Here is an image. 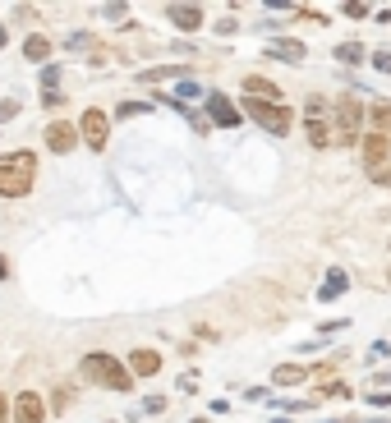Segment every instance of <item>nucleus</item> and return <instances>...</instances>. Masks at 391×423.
Listing matches in <instances>:
<instances>
[{
    "mask_svg": "<svg viewBox=\"0 0 391 423\" xmlns=\"http://www.w3.org/2000/svg\"><path fill=\"white\" fill-rule=\"evenodd\" d=\"M33 175H37V156L33 152H5L0 156V198H23L33 189Z\"/></svg>",
    "mask_w": 391,
    "mask_h": 423,
    "instance_id": "1",
    "label": "nucleus"
},
{
    "mask_svg": "<svg viewBox=\"0 0 391 423\" xmlns=\"http://www.w3.org/2000/svg\"><path fill=\"white\" fill-rule=\"evenodd\" d=\"M83 373H88L92 382H101V387H111V391H134V373L115 355H88L83 359Z\"/></svg>",
    "mask_w": 391,
    "mask_h": 423,
    "instance_id": "2",
    "label": "nucleus"
},
{
    "mask_svg": "<svg viewBox=\"0 0 391 423\" xmlns=\"http://www.w3.org/2000/svg\"><path fill=\"white\" fill-rule=\"evenodd\" d=\"M364 170L373 184H391V138L387 134H364Z\"/></svg>",
    "mask_w": 391,
    "mask_h": 423,
    "instance_id": "3",
    "label": "nucleus"
},
{
    "mask_svg": "<svg viewBox=\"0 0 391 423\" xmlns=\"http://www.w3.org/2000/svg\"><path fill=\"white\" fill-rule=\"evenodd\" d=\"M244 111L253 115L258 124H263V129H267V134H290V124H295V115H290V106H286V101H249L244 97Z\"/></svg>",
    "mask_w": 391,
    "mask_h": 423,
    "instance_id": "4",
    "label": "nucleus"
},
{
    "mask_svg": "<svg viewBox=\"0 0 391 423\" xmlns=\"http://www.w3.org/2000/svg\"><path fill=\"white\" fill-rule=\"evenodd\" d=\"M359 124H364V106L355 97H336V124H332V143H355Z\"/></svg>",
    "mask_w": 391,
    "mask_h": 423,
    "instance_id": "5",
    "label": "nucleus"
},
{
    "mask_svg": "<svg viewBox=\"0 0 391 423\" xmlns=\"http://www.w3.org/2000/svg\"><path fill=\"white\" fill-rule=\"evenodd\" d=\"M78 138L92 147V152H101L106 147V138H111V120H106V111H83V120H78Z\"/></svg>",
    "mask_w": 391,
    "mask_h": 423,
    "instance_id": "6",
    "label": "nucleus"
},
{
    "mask_svg": "<svg viewBox=\"0 0 391 423\" xmlns=\"http://www.w3.org/2000/svg\"><path fill=\"white\" fill-rule=\"evenodd\" d=\"M304 129H309V143L313 147H332V124L323 120V101H318V97L304 106Z\"/></svg>",
    "mask_w": 391,
    "mask_h": 423,
    "instance_id": "7",
    "label": "nucleus"
},
{
    "mask_svg": "<svg viewBox=\"0 0 391 423\" xmlns=\"http://www.w3.org/2000/svg\"><path fill=\"white\" fill-rule=\"evenodd\" d=\"M207 115H212V124H221V129H235V124H239V111H235V101L226 97V92H207Z\"/></svg>",
    "mask_w": 391,
    "mask_h": 423,
    "instance_id": "8",
    "label": "nucleus"
},
{
    "mask_svg": "<svg viewBox=\"0 0 391 423\" xmlns=\"http://www.w3.org/2000/svg\"><path fill=\"white\" fill-rule=\"evenodd\" d=\"M74 143H78V129L74 124H65V120H56V124H46V147L51 152H74Z\"/></svg>",
    "mask_w": 391,
    "mask_h": 423,
    "instance_id": "9",
    "label": "nucleus"
},
{
    "mask_svg": "<svg viewBox=\"0 0 391 423\" xmlns=\"http://www.w3.org/2000/svg\"><path fill=\"white\" fill-rule=\"evenodd\" d=\"M166 19L175 23L179 33H198L202 28V10L198 5H166Z\"/></svg>",
    "mask_w": 391,
    "mask_h": 423,
    "instance_id": "10",
    "label": "nucleus"
},
{
    "mask_svg": "<svg viewBox=\"0 0 391 423\" xmlns=\"http://www.w3.org/2000/svg\"><path fill=\"white\" fill-rule=\"evenodd\" d=\"M267 56H272V60H286V65H304L309 46L295 42V37H281V42H272V46H267Z\"/></svg>",
    "mask_w": 391,
    "mask_h": 423,
    "instance_id": "11",
    "label": "nucleus"
},
{
    "mask_svg": "<svg viewBox=\"0 0 391 423\" xmlns=\"http://www.w3.org/2000/svg\"><path fill=\"white\" fill-rule=\"evenodd\" d=\"M42 396L37 391H19V401H14V419L19 423H42Z\"/></svg>",
    "mask_w": 391,
    "mask_h": 423,
    "instance_id": "12",
    "label": "nucleus"
},
{
    "mask_svg": "<svg viewBox=\"0 0 391 423\" xmlns=\"http://www.w3.org/2000/svg\"><path fill=\"white\" fill-rule=\"evenodd\" d=\"M244 97L249 101H281V88L272 83V78H263V74H249L244 78Z\"/></svg>",
    "mask_w": 391,
    "mask_h": 423,
    "instance_id": "13",
    "label": "nucleus"
},
{
    "mask_svg": "<svg viewBox=\"0 0 391 423\" xmlns=\"http://www.w3.org/2000/svg\"><path fill=\"white\" fill-rule=\"evenodd\" d=\"M129 373H134V378H156V373H161V355H156V350H134V355H129Z\"/></svg>",
    "mask_w": 391,
    "mask_h": 423,
    "instance_id": "14",
    "label": "nucleus"
},
{
    "mask_svg": "<svg viewBox=\"0 0 391 423\" xmlns=\"http://www.w3.org/2000/svg\"><path fill=\"white\" fill-rule=\"evenodd\" d=\"M304 378H309V368H304V364H281L276 373H272V382H276V387H300Z\"/></svg>",
    "mask_w": 391,
    "mask_h": 423,
    "instance_id": "15",
    "label": "nucleus"
},
{
    "mask_svg": "<svg viewBox=\"0 0 391 423\" xmlns=\"http://www.w3.org/2000/svg\"><path fill=\"white\" fill-rule=\"evenodd\" d=\"M346 285H350V281H346V272H327V285L318 290V299H323V304L341 299V295H346Z\"/></svg>",
    "mask_w": 391,
    "mask_h": 423,
    "instance_id": "16",
    "label": "nucleus"
},
{
    "mask_svg": "<svg viewBox=\"0 0 391 423\" xmlns=\"http://www.w3.org/2000/svg\"><path fill=\"white\" fill-rule=\"evenodd\" d=\"M23 56H28V60H46V56H51V37H42V33L28 37V42H23Z\"/></svg>",
    "mask_w": 391,
    "mask_h": 423,
    "instance_id": "17",
    "label": "nucleus"
},
{
    "mask_svg": "<svg viewBox=\"0 0 391 423\" xmlns=\"http://www.w3.org/2000/svg\"><path fill=\"white\" fill-rule=\"evenodd\" d=\"M373 134H387L391 138V106H387V101H373Z\"/></svg>",
    "mask_w": 391,
    "mask_h": 423,
    "instance_id": "18",
    "label": "nucleus"
},
{
    "mask_svg": "<svg viewBox=\"0 0 391 423\" xmlns=\"http://www.w3.org/2000/svg\"><path fill=\"white\" fill-rule=\"evenodd\" d=\"M336 60H341V65H359V60H364V46L359 42H341L336 46Z\"/></svg>",
    "mask_w": 391,
    "mask_h": 423,
    "instance_id": "19",
    "label": "nucleus"
},
{
    "mask_svg": "<svg viewBox=\"0 0 391 423\" xmlns=\"http://www.w3.org/2000/svg\"><path fill=\"white\" fill-rule=\"evenodd\" d=\"M175 74H184V69H175V65H161V69H147V74H143V83H161V78H175Z\"/></svg>",
    "mask_w": 391,
    "mask_h": 423,
    "instance_id": "20",
    "label": "nucleus"
},
{
    "mask_svg": "<svg viewBox=\"0 0 391 423\" xmlns=\"http://www.w3.org/2000/svg\"><path fill=\"white\" fill-rule=\"evenodd\" d=\"M175 97H179V101H198V97H202V88H198V83H189V78H184V83H179V88H175Z\"/></svg>",
    "mask_w": 391,
    "mask_h": 423,
    "instance_id": "21",
    "label": "nucleus"
},
{
    "mask_svg": "<svg viewBox=\"0 0 391 423\" xmlns=\"http://www.w3.org/2000/svg\"><path fill=\"white\" fill-rule=\"evenodd\" d=\"M56 83H60V65H46L42 69V92H56Z\"/></svg>",
    "mask_w": 391,
    "mask_h": 423,
    "instance_id": "22",
    "label": "nucleus"
},
{
    "mask_svg": "<svg viewBox=\"0 0 391 423\" xmlns=\"http://www.w3.org/2000/svg\"><path fill=\"white\" fill-rule=\"evenodd\" d=\"M147 111V101H120V106H115V115H124V120H129V115H143Z\"/></svg>",
    "mask_w": 391,
    "mask_h": 423,
    "instance_id": "23",
    "label": "nucleus"
},
{
    "mask_svg": "<svg viewBox=\"0 0 391 423\" xmlns=\"http://www.w3.org/2000/svg\"><path fill=\"white\" fill-rule=\"evenodd\" d=\"M14 115H19V101H0V124H5V120H14Z\"/></svg>",
    "mask_w": 391,
    "mask_h": 423,
    "instance_id": "24",
    "label": "nucleus"
},
{
    "mask_svg": "<svg viewBox=\"0 0 391 423\" xmlns=\"http://www.w3.org/2000/svg\"><path fill=\"white\" fill-rule=\"evenodd\" d=\"M42 106H46V111H60V106H65V97H60V92H42Z\"/></svg>",
    "mask_w": 391,
    "mask_h": 423,
    "instance_id": "25",
    "label": "nucleus"
},
{
    "mask_svg": "<svg viewBox=\"0 0 391 423\" xmlns=\"http://www.w3.org/2000/svg\"><path fill=\"white\" fill-rule=\"evenodd\" d=\"M97 14H101V19H124V5H101Z\"/></svg>",
    "mask_w": 391,
    "mask_h": 423,
    "instance_id": "26",
    "label": "nucleus"
},
{
    "mask_svg": "<svg viewBox=\"0 0 391 423\" xmlns=\"http://www.w3.org/2000/svg\"><path fill=\"white\" fill-rule=\"evenodd\" d=\"M323 396H350V387H346V382H327Z\"/></svg>",
    "mask_w": 391,
    "mask_h": 423,
    "instance_id": "27",
    "label": "nucleus"
},
{
    "mask_svg": "<svg viewBox=\"0 0 391 423\" xmlns=\"http://www.w3.org/2000/svg\"><path fill=\"white\" fill-rule=\"evenodd\" d=\"M373 65H378L382 74H391V51H378V56H373Z\"/></svg>",
    "mask_w": 391,
    "mask_h": 423,
    "instance_id": "28",
    "label": "nucleus"
},
{
    "mask_svg": "<svg viewBox=\"0 0 391 423\" xmlns=\"http://www.w3.org/2000/svg\"><path fill=\"white\" fill-rule=\"evenodd\" d=\"M346 14H350V19H364V14H369V5H359V0H350V5H346Z\"/></svg>",
    "mask_w": 391,
    "mask_h": 423,
    "instance_id": "29",
    "label": "nucleus"
},
{
    "mask_svg": "<svg viewBox=\"0 0 391 423\" xmlns=\"http://www.w3.org/2000/svg\"><path fill=\"white\" fill-rule=\"evenodd\" d=\"M143 410H152V414H156V410H166V396H147Z\"/></svg>",
    "mask_w": 391,
    "mask_h": 423,
    "instance_id": "30",
    "label": "nucleus"
},
{
    "mask_svg": "<svg viewBox=\"0 0 391 423\" xmlns=\"http://www.w3.org/2000/svg\"><path fill=\"white\" fill-rule=\"evenodd\" d=\"M369 405H378V410H387V405H391V396H387V391H373V396H369Z\"/></svg>",
    "mask_w": 391,
    "mask_h": 423,
    "instance_id": "31",
    "label": "nucleus"
},
{
    "mask_svg": "<svg viewBox=\"0 0 391 423\" xmlns=\"http://www.w3.org/2000/svg\"><path fill=\"white\" fill-rule=\"evenodd\" d=\"M5 414H10V405H5V396H0V423H5Z\"/></svg>",
    "mask_w": 391,
    "mask_h": 423,
    "instance_id": "32",
    "label": "nucleus"
},
{
    "mask_svg": "<svg viewBox=\"0 0 391 423\" xmlns=\"http://www.w3.org/2000/svg\"><path fill=\"white\" fill-rule=\"evenodd\" d=\"M5 42H10V37H5V23H0V46H5Z\"/></svg>",
    "mask_w": 391,
    "mask_h": 423,
    "instance_id": "33",
    "label": "nucleus"
},
{
    "mask_svg": "<svg viewBox=\"0 0 391 423\" xmlns=\"http://www.w3.org/2000/svg\"><path fill=\"white\" fill-rule=\"evenodd\" d=\"M387 281H391V276H387Z\"/></svg>",
    "mask_w": 391,
    "mask_h": 423,
    "instance_id": "34",
    "label": "nucleus"
}]
</instances>
